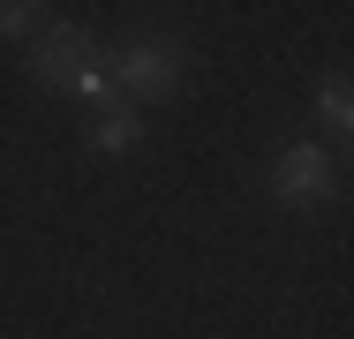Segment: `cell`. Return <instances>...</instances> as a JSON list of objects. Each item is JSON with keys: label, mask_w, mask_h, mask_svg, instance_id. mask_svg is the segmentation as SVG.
<instances>
[{"label": "cell", "mask_w": 354, "mask_h": 339, "mask_svg": "<svg viewBox=\"0 0 354 339\" xmlns=\"http://www.w3.org/2000/svg\"><path fill=\"white\" fill-rule=\"evenodd\" d=\"M189 75H196V53H189V38L181 30H129L113 53H106V83L129 98V106H174L181 91H189Z\"/></svg>", "instance_id": "1"}, {"label": "cell", "mask_w": 354, "mask_h": 339, "mask_svg": "<svg viewBox=\"0 0 354 339\" xmlns=\"http://www.w3.org/2000/svg\"><path fill=\"white\" fill-rule=\"evenodd\" d=\"M264 196L279 203V211H294V219L332 211V203L347 196V181H339V151L317 143V136H279L272 158H264Z\"/></svg>", "instance_id": "2"}, {"label": "cell", "mask_w": 354, "mask_h": 339, "mask_svg": "<svg viewBox=\"0 0 354 339\" xmlns=\"http://www.w3.org/2000/svg\"><path fill=\"white\" fill-rule=\"evenodd\" d=\"M91 61H98V30H91V23H68V15H53V23L23 46L30 83H38V91H53V98H68Z\"/></svg>", "instance_id": "3"}, {"label": "cell", "mask_w": 354, "mask_h": 339, "mask_svg": "<svg viewBox=\"0 0 354 339\" xmlns=\"http://www.w3.org/2000/svg\"><path fill=\"white\" fill-rule=\"evenodd\" d=\"M83 143H91L98 158H136L143 143H151V121H143L129 98H113V106H98V113L83 121Z\"/></svg>", "instance_id": "4"}, {"label": "cell", "mask_w": 354, "mask_h": 339, "mask_svg": "<svg viewBox=\"0 0 354 339\" xmlns=\"http://www.w3.org/2000/svg\"><path fill=\"white\" fill-rule=\"evenodd\" d=\"M309 98H317V121H324L332 136L354 129V83H347V68H339V61L317 75V91H309Z\"/></svg>", "instance_id": "5"}, {"label": "cell", "mask_w": 354, "mask_h": 339, "mask_svg": "<svg viewBox=\"0 0 354 339\" xmlns=\"http://www.w3.org/2000/svg\"><path fill=\"white\" fill-rule=\"evenodd\" d=\"M46 23H53L46 0H0V46H30Z\"/></svg>", "instance_id": "6"}]
</instances>
